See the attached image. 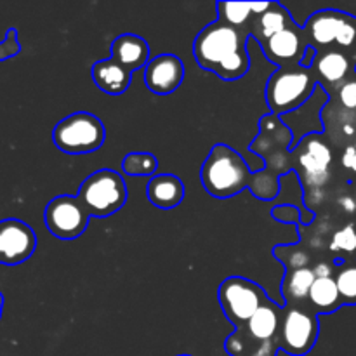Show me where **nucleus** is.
Wrapping results in <instances>:
<instances>
[{"mask_svg":"<svg viewBox=\"0 0 356 356\" xmlns=\"http://www.w3.org/2000/svg\"><path fill=\"white\" fill-rule=\"evenodd\" d=\"M184 80V65L177 56L159 54L145 66V83L159 96L174 92Z\"/></svg>","mask_w":356,"mask_h":356,"instance_id":"obj_10","label":"nucleus"},{"mask_svg":"<svg viewBox=\"0 0 356 356\" xmlns=\"http://www.w3.org/2000/svg\"><path fill=\"white\" fill-rule=\"evenodd\" d=\"M219 19L225 21L229 26H242L247 23L252 10H250V3L245 2H219L218 3Z\"/></svg>","mask_w":356,"mask_h":356,"instance_id":"obj_26","label":"nucleus"},{"mask_svg":"<svg viewBox=\"0 0 356 356\" xmlns=\"http://www.w3.org/2000/svg\"><path fill=\"white\" fill-rule=\"evenodd\" d=\"M348 70H350V61L343 52L330 51L318 59L320 76L329 83L341 82L346 76Z\"/></svg>","mask_w":356,"mask_h":356,"instance_id":"obj_22","label":"nucleus"},{"mask_svg":"<svg viewBox=\"0 0 356 356\" xmlns=\"http://www.w3.org/2000/svg\"><path fill=\"white\" fill-rule=\"evenodd\" d=\"M19 51H21V45L19 42H17V33L14 28H10V30L7 31L6 40L0 42V61L14 58Z\"/></svg>","mask_w":356,"mask_h":356,"instance_id":"obj_27","label":"nucleus"},{"mask_svg":"<svg viewBox=\"0 0 356 356\" xmlns=\"http://www.w3.org/2000/svg\"><path fill=\"white\" fill-rule=\"evenodd\" d=\"M240 51H245V37L238 28L229 26L221 19L207 24L193 44L197 63L212 73L218 72L222 63Z\"/></svg>","mask_w":356,"mask_h":356,"instance_id":"obj_2","label":"nucleus"},{"mask_svg":"<svg viewBox=\"0 0 356 356\" xmlns=\"http://www.w3.org/2000/svg\"><path fill=\"white\" fill-rule=\"evenodd\" d=\"M292 26V19L289 10L285 9L282 3L271 2V7L264 14H261L259 19H257V37L264 38V42L268 38H271L273 35L280 33V31L287 30Z\"/></svg>","mask_w":356,"mask_h":356,"instance_id":"obj_21","label":"nucleus"},{"mask_svg":"<svg viewBox=\"0 0 356 356\" xmlns=\"http://www.w3.org/2000/svg\"><path fill=\"white\" fill-rule=\"evenodd\" d=\"M315 90V79L308 70L280 68L268 80V106L275 115L294 111L308 103Z\"/></svg>","mask_w":356,"mask_h":356,"instance_id":"obj_5","label":"nucleus"},{"mask_svg":"<svg viewBox=\"0 0 356 356\" xmlns=\"http://www.w3.org/2000/svg\"><path fill=\"white\" fill-rule=\"evenodd\" d=\"M146 195L155 207L170 211L183 202L184 184L174 174H159V176H153L148 183Z\"/></svg>","mask_w":356,"mask_h":356,"instance_id":"obj_15","label":"nucleus"},{"mask_svg":"<svg viewBox=\"0 0 356 356\" xmlns=\"http://www.w3.org/2000/svg\"><path fill=\"white\" fill-rule=\"evenodd\" d=\"M226 351L232 356H275L280 350L278 339L261 343L250 337L243 327H238L232 336L226 339Z\"/></svg>","mask_w":356,"mask_h":356,"instance_id":"obj_18","label":"nucleus"},{"mask_svg":"<svg viewBox=\"0 0 356 356\" xmlns=\"http://www.w3.org/2000/svg\"><path fill=\"white\" fill-rule=\"evenodd\" d=\"M339 205L341 207L344 209V211L348 212V214H355L356 212V202H355V198L353 197H341L339 198Z\"/></svg>","mask_w":356,"mask_h":356,"instance_id":"obj_32","label":"nucleus"},{"mask_svg":"<svg viewBox=\"0 0 356 356\" xmlns=\"http://www.w3.org/2000/svg\"><path fill=\"white\" fill-rule=\"evenodd\" d=\"M320 323L315 313L302 308H289L282 318L278 346L292 356H305L315 348Z\"/></svg>","mask_w":356,"mask_h":356,"instance_id":"obj_7","label":"nucleus"},{"mask_svg":"<svg viewBox=\"0 0 356 356\" xmlns=\"http://www.w3.org/2000/svg\"><path fill=\"white\" fill-rule=\"evenodd\" d=\"M111 59L129 72H136L149 63V47L145 38L134 33H124L111 44Z\"/></svg>","mask_w":356,"mask_h":356,"instance_id":"obj_13","label":"nucleus"},{"mask_svg":"<svg viewBox=\"0 0 356 356\" xmlns=\"http://www.w3.org/2000/svg\"><path fill=\"white\" fill-rule=\"evenodd\" d=\"M202 184L216 198H232L250 184V170L243 156L228 145H216L205 159Z\"/></svg>","mask_w":356,"mask_h":356,"instance_id":"obj_1","label":"nucleus"},{"mask_svg":"<svg viewBox=\"0 0 356 356\" xmlns=\"http://www.w3.org/2000/svg\"><path fill=\"white\" fill-rule=\"evenodd\" d=\"M218 299L226 318L238 327H243L254 313L270 301L266 291L256 282L243 277H229L219 285Z\"/></svg>","mask_w":356,"mask_h":356,"instance_id":"obj_6","label":"nucleus"},{"mask_svg":"<svg viewBox=\"0 0 356 356\" xmlns=\"http://www.w3.org/2000/svg\"><path fill=\"white\" fill-rule=\"evenodd\" d=\"M90 214L76 197L59 195L52 198L44 212L45 226L59 240H75L87 229Z\"/></svg>","mask_w":356,"mask_h":356,"instance_id":"obj_8","label":"nucleus"},{"mask_svg":"<svg viewBox=\"0 0 356 356\" xmlns=\"http://www.w3.org/2000/svg\"><path fill=\"white\" fill-rule=\"evenodd\" d=\"M104 125L96 115L76 111L58 122L52 131L56 148L68 155H87L101 148L104 143Z\"/></svg>","mask_w":356,"mask_h":356,"instance_id":"obj_4","label":"nucleus"},{"mask_svg":"<svg viewBox=\"0 0 356 356\" xmlns=\"http://www.w3.org/2000/svg\"><path fill=\"white\" fill-rule=\"evenodd\" d=\"M330 250L341 257H350L351 261H356V221L348 222L341 229H337L330 240Z\"/></svg>","mask_w":356,"mask_h":356,"instance_id":"obj_24","label":"nucleus"},{"mask_svg":"<svg viewBox=\"0 0 356 356\" xmlns=\"http://www.w3.org/2000/svg\"><path fill=\"white\" fill-rule=\"evenodd\" d=\"M343 306H356V261H344L336 275Z\"/></svg>","mask_w":356,"mask_h":356,"instance_id":"obj_23","label":"nucleus"},{"mask_svg":"<svg viewBox=\"0 0 356 356\" xmlns=\"http://www.w3.org/2000/svg\"><path fill=\"white\" fill-rule=\"evenodd\" d=\"M346 17V14L341 13V10H318L306 23V31L313 42L320 45H329L336 42L337 31H339L341 24Z\"/></svg>","mask_w":356,"mask_h":356,"instance_id":"obj_17","label":"nucleus"},{"mask_svg":"<svg viewBox=\"0 0 356 356\" xmlns=\"http://www.w3.org/2000/svg\"><path fill=\"white\" fill-rule=\"evenodd\" d=\"M271 7V2H259V3H250V10H252L254 14H257V16H261V14L266 13L268 9Z\"/></svg>","mask_w":356,"mask_h":356,"instance_id":"obj_34","label":"nucleus"},{"mask_svg":"<svg viewBox=\"0 0 356 356\" xmlns=\"http://www.w3.org/2000/svg\"><path fill=\"white\" fill-rule=\"evenodd\" d=\"M315 56H316V49L313 47V45H308V49H306L305 56H302V59H301V63H299V65L305 66V68H309V66H312V63H313V59H315Z\"/></svg>","mask_w":356,"mask_h":356,"instance_id":"obj_33","label":"nucleus"},{"mask_svg":"<svg viewBox=\"0 0 356 356\" xmlns=\"http://www.w3.org/2000/svg\"><path fill=\"white\" fill-rule=\"evenodd\" d=\"M355 202H356V193H355Z\"/></svg>","mask_w":356,"mask_h":356,"instance_id":"obj_38","label":"nucleus"},{"mask_svg":"<svg viewBox=\"0 0 356 356\" xmlns=\"http://www.w3.org/2000/svg\"><path fill=\"white\" fill-rule=\"evenodd\" d=\"M0 245H2V264L17 266L24 263L37 249L35 232L19 219L0 221Z\"/></svg>","mask_w":356,"mask_h":356,"instance_id":"obj_9","label":"nucleus"},{"mask_svg":"<svg viewBox=\"0 0 356 356\" xmlns=\"http://www.w3.org/2000/svg\"><path fill=\"white\" fill-rule=\"evenodd\" d=\"M179 356H190V355H179Z\"/></svg>","mask_w":356,"mask_h":356,"instance_id":"obj_37","label":"nucleus"},{"mask_svg":"<svg viewBox=\"0 0 356 356\" xmlns=\"http://www.w3.org/2000/svg\"><path fill=\"white\" fill-rule=\"evenodd\" d=\"M0 264H2V245H0Z\"/></svg>","mask_w":356,"mask_h":356,"instance_id":"obj_36","label":"nucleus"},{"mask_svg":"<svg viewBox=\"0 0 356 356\" xmlns=\"http://www.w3.org/2000/svg\"><path fill=\"white\" fill-rule=\"evenodd\" d=\"M309 305L316 313H334L343 306L336 278H316L308 296Z\"/></svg>","mask_w":356,"mask_h":356,"instance_id":"obj_19","label":"nucleus"},{"mask_svg":"<svg viewBox=\"0 0 356 356\" xmlns=\"http://www.w3.org/2000/svg\"><path fill=\"white\" fill-rule=\"evenodd\" d=\"M264 54L270 61L277 63V65L285 66V65H298L301 63L302 56H305L306 42L301 38L298 28L292 24L287 30L280 31V33L273 35L271 38H268L266 42L261 44Z\"/></svg>","mask_w":356,"mask_h":356,"instance_id":"obj_12","label":"nucleus"},{"mask_svg":"<svg viewBox=\"0 0 356 356\" xmlns=\"http://www.w3.org/2000/svg\"><path fill=\"white\" fill-rule=\"evenodd\" d=\"M316 278H332V266L329 263H318L313 268Z\"/></svg>","mask_w":356,"mask_h":356,"instance_id":"obj_31","label":"nucleus"},{"mask_svg":"<svg viewBox=\"0 0 356 356\" xmlns=\"http://www.w3.org/2000/svg\"><path fill=\"white\" fill-rule=\"evenodd\" d=\"M94 83L99 87L103 92L111 94V96H120L131 86L132 72L118 65L115 59H101L94 63L90 70Z\"/></svg>","mask_w":356,"mask_h":356,"instance_id":"obj_14","label":"nucleus"},{"mask_svg":"<svg viewBox=\"0 0 356 356\" xmlns=\"http://www.w3.org/2000/svg\"><path fill=\"white\" fill-rule=\"evenodd\" d=\"M339 101L344 108H348V110H355L356 108V82L355 80H351V82H346L341 86Z\"/></svg>","mask_w":356,"mask_h":356,"instance_id":"obj_29","label":"nucleus"},{"mask_svg":"<svg viewBox=\"0 0 356 356\" xmlns=\"http://www.w3.org/2000/svg\"><path fill=\"white\" fill-rule=\"evenodd\" d=\"M86 211L96 218H108L120 211L127 202V186L118 172L110 169L92 172L79 188L76 195Z\"/></svg>","mask_w":356,"mask_h":356,"instance_id":"obj_3","label":"nucleus"},{"mask_svg":"<svg viewBox=\"0 0 356 356\" xmlns=\"http://www.w3.org/2000/svg\"><path fill=\"white\" fill-rule=\"evenodd\" d=\"M124 172L129 176H152L159 169V162H156L155 155L146 152H134L129 153L122 162Z\"/></svg>","mask_w":356,"mask_h":356,"instance_id":"obj_25","label":"nucleus"},{"mask_svg":"<svg viewBox=\"0 0 356 356\" xmlns=\"http://www.w3.org/2000/svg\"><path fill=\"white\" fill-rule=\"evenodd\" d=\"M282 318H284V316H282V309L278 308L275 302L268 301L266 305L261 306V308L254 313V316L243 325V329L247 330V334H249L250 337H254L256 341H261V343L275 341L278 339Z\"/></svg>","mask_w":356,"mask_h":356,"instance_id":"obj_16","label":"nucleus"},{"mask_svg":"<svg viewBox=\"0 0 356 356\" xmlns=\"http://www.w3.org/2000/svg\"><path fill=\"white\" fill-rule=\"evenodd\" d=\"M299 165L305 170V181L308 186L320 188L329 181V167L332 162V152L320 139H308L305 149L298 155Z\"/></svg>","mask_w":356,"mask_h":356,"instance_id":"obj_11","label":"nucleus"},{"mask_svg":"<svg viewBox=\"0 0 356 356\" xmlns=\"http://www.w3.org/2000/svg\"><path fill=\"white\" fill-rule=\"evenodd\" d=\"M315 280L316 277L313 273V268H299V270L287 271L284 287H282L285 299L289 302H299L308 299L309 291H312Z\"/></svg>","mask_w":356,"mask_h":356,"instance_id":"obj_20","label":"nucleus"},{"mask_svg":"<svg viewBox=\"0 0 356 356\" xmlns=\"http://www.w3.org/2000/svg\"><path fill=\"white\" fill-rule=\"evenodd\" d=\"M2 308H3V298L2 294H0V316H2Z\"/></svg>","mask_w":356,"mask_h":356,"instance_id":"obj_35","label":"nucleus"},{"mask_svg":"<svg viewBox=\"0 0 356 356\" xmlns=\"http://www.w3.org/2000/svg\"><path fill=\"white\" fill-rule=\"evenodd\" d=\"M341 162H343V167H346L348 170L356 172V146H348V148L344 149Z\"/></svg>","mask_w":356,"mask_h":356,"instance_id":"obj_30","label":"nucleus"},{"mask_svg":"<svg viewBox=\"0 0 356 356\" xmlns=\"http://www.w3.org/2000/svg\"><path fill=\"white\" fill-rule=\"evenodd\" d=\"M355 40H356V26L351 23L350 17H346V19L343 21V24H341L339 31H337L336 42L339 45H343V47H350V45H353Z\"/></svg>","mask_w":356,"mask_h":356,"instance_id":"obj_28","label":"nucleus"}]
</instances>
